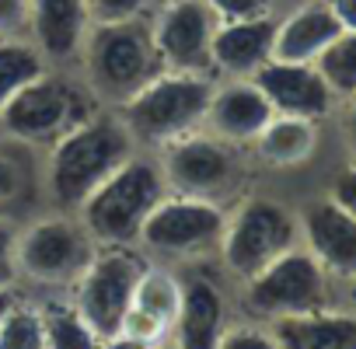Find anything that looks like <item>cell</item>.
Here are the masks:
<instances>
[{"label":"cell","instance_id":"32","mask_svg":"<svg viewBox=\"0 0 356 349\" xmlns=\"http://www.w3.org/2000/svg\"><path fill=\"white\" fill-rule=\"evenodd\" d=\"M332 200H335L342 210H349V213L356 217V164L346 168L339 179H335V186H332Z\"/></svg>","mask_w":356,"mask_h":349},{"label":"cell","instance_id":"1","mask_svg":"<svg viewBox=\"0 0 356 349\" xmlns=\"http://www.w3.org/2000/svg\"><path fill=\"white\" fill-rule=\"evenodd\" d=\"M77 60L84 67L88 91L98 102L126 105L164 70L150 32V11L122 22H91Z\"/></svg>","mask_w":356,"mask_h":349},{"label":"cell","instance_id":"37","mask_svg":"<svg viewBox=\"0 0 356 349\" xmlns=\"http://www.w3.org/2000/svg\"><path fill=\"white\" fill-rule=\"evenodd\" d=\"M18 304V297H15V290L8 286V283H0V321H4V314L11 311Z\"/></svg>","mask_w":356,"mask_h":349},{"label":"cell","instance_id":"12","mask_svg":"<svg viewBox=\"0 0 356 349\" xmlns=\"http://www.w3.org/2000/svg\"><path fill=\"white\" fill-rule=\"evenodd\" d=\"M164 182L171 193H182V196H210L220 186H227L231 171H234V157L227 150L224 140H217L213 133H189V136H178L171 143H164Z\"/></svg>","mask_w":356,"mask_h":349},{"label":"cell","instance_id":"2","mask_svg":"<svg viewBox=\"0 0 356 349\" xmlns=\"http://www.w3.org/2000/svg\"><path fill=\"white\" fill-rule=\"evenodd\" d=\"M136 154V140L119 112L88 115L53 143L49 154V193L60 206H81L115 168Z\"/></svg>","mask_w":356,"mask_h":349},{"label":"cell","instance_id":"15","mask_svg":"<svg viewBox=\"0 0 356 349\" xmlns=\"http://www.w3.org/2000/svg\"><path fill=\"white\" fill-rule=\"evenodd\" d=\"M304 238L307 252L318 259L325 273L339 279L356 276V217L342 210L332 196L304 210Z\"/></svg>","mask_w":356,"mask_h":349},{"label":"cell","instance_id":"28","mask_svg":"<svg viewBox=\"0 0 356 349\" xmlns=\"http://www.w3.org/2000/svg\"><path fill=\"white\" fill-rule=\"evenodd\" d=\"M217 349H283V346L276 342L273 332H259V328H224Z\"/></svg>","mask_w":356,"mask_h":349},{"label":"cell","instance_id":"26","mask_svg":"<svg viewBox=\"0 0 356 349\" xmlns=\"http://www.w3.org/2000/svg\"><path fill=\"white\" fill-rule=\"evenodd\" d=\"M0 349H46V321L39 307L15 304L0 321Z\"/></svg>","mask_w":356,"mask_h":349},{"label":"cell","instance_id":"21","mask_svg":"<svg viewBox=\"0 0 356 349\" xmlns=\"http://www.w3.org/2000/svg\"><path fill=\"white\" fill-rule=\"evenodd\" d=\"M283 349H356V314L311 311L280 318L273 328Z\"/></svg>","mask_w":356,"mask_h":349},{"label":"cell","instance_id":"31","mask_svg":"<svg viewBox=\"0 0 356 349\" xmlns=\"http://www.w3.org/2000/svg\"><path fill=\"white\" fill-rule=\"evenodd\" d=\"M25 193V168L18 157L0 150V203H11Z\"/></svg>","mask_w":356,"mask_h":349},{"label":"cell","instance_id":"24","mask_svg":"<svg viewBox=\"0 0 356 349\" xmlns=\"http://www.w3.org/2000/svg\"><path fill=\"white\" fill-rule=\"evenodd\" d=\"M42 321H46V349H102L105 342L74 307V300L42 307Z\"/></svg>","mask_w":356,"mask_h":349},{"label":"cell","instance_id":"38","mask_svg":"<svg viewBox=\"0 0 356 349\" xmlns=\"http://www.w3.org/2000/svg\"><path fill=\"white\" fill-rule=\"evenodd\" d=\"M349 297H353V304H356V276L349 279Z\"/></svg>","mask_w":356,"mask_h":349},{"label":"cell","instance_id":"34","mask_svg":"<svg viewBox=\"0 0 356 349\" xmlns=\"http://www.w3.org/2000/svg\"><path fill=\"white\" fill-rule=\"evenodd\" d=\"M325 4L332 8V15H335L339 29L356 35V0H325Z\"/></svg>","mask_w":356,"mask_h":349},{"label":"cell","instance_id":"3","mask_svg":"<svg viewBox=\"0 0 356 349\" xmlns=\"http://www.w3.org/2000/svg\"><path fill=\"white\" fill-rule=\"evenodd\" d=\"M168 193L171 189L164 182L161 164L133 154L77 206L81 224L98 245H129L140 238L143 220Z\"/></svg>","mask_w":356,"mask_h":349},{"label":"cell","instance_id":"9","mask_svg":"<svg viewBox=\"0 0 356 349\" xmlns=\"http://www.w3.org/2000/svg\"><path fill=\"white\" fill-rule=\"evenodd\" d=\"M220 18L207 0H161L150 8V32L164 70L213 74V32Z\"/></svg>","mask_w":356,"mask_h":349},{"label":"cell","instance_id":"8","mask_svg":"<svg viewBox=\"0 0 356 349\" xmlns=\"http://www.w3.org/2000/svg\"><path fill=\"white\" fill-rule=\"evenodd\" d=\"M245 307L259 318H293L325 307V269L311 252L290 248L262 273L245 279Z\"/></svg>","mask_w":356,"mask_h":349},{"label":"cell","instance_id":"4","mask_svg":"<svg viewBox=\"0 0 356 349\" xmlns=\"http://www.w3.org/2000/svg\"><path fill=\"white\" fill-rule=\"evenodd\" d=\"M213 84L217 81L210 74L161 70L126 105H119V115L136 143L164 147V143L189 136L203 126Z\"/></svg>","mask_w":356,"mask_h":349},{"label":"cell","instance_id":"13","mask_svg":"<svg viewBox=\"0 0 356 349\" xmlns=\"http://www.w3.org/2000/svg\"><path fill=\"white\" fill-rule=\"evenodd\" d=\"M273 105L252 77H234L227 84H213L207 105V126L224 143H255V136L273 119Z\"/></svg>","mask_w":356,"mask_h":349},{"label":"cell","instance_id":"17","mask_svg":"<svg viewBox=\"0 0 356 349\" xmlns=\"http://www.w3.org/2000/svg\"><path fill=\"white\" fill-rule=\"evenodd\" d=\"M178 307H182V283L164 269H143L119 332L147 346H161L168 332L175 328Z\"/></svg>","mask_w":356,"mask_h":349},{"label":"cell","instance_id":"7","mask_svg":"<svg viewBox=\"0 0 356 349\" xmlns=\"http://www.w3.org/2000/svg\"><path fill=\"white\" fill-rule=\"evenodd\" d=\"M293 238H297V224L280 203L245 200L238 206V213L224 224V234H220L217 248L224 255V266L234 276L252 279L269 262L286 255L293 248Z\"/></svg>","mask_w":356,"mask_h":349},{"label":"cell","instance_id":"11","mask_svg":"<svg viewBox=\"0 0 356 349\" xmlns=\"http://www.w3.org/2000/svg\"><path fill=\"white\" fill-rule=\"evenodd\" d=\"M224 210L203 196H182V193H168L150 217L140 227V238L147 248L164 252V255H200L207 248L220 245L224 234Z\"/></svg>","mask_w":356,"mask_h":349},{"label":"cell","instance_id":"20","mask_svg":"<svg viewBox=\"0 0 356 349\" xmlns=\"http://www.w3.org/2000/svg\"><path fill=\"white\" fill-rule=\"evenodd\" d=\"M175 349H217L224 335V297L213 279L182 283V307L175 318Z\"/></svg>","mask_w":356,"mask_h":349},{"label":"cell","instance_id":"10","mask_svg":"<svg viewBox=\"0 0 356 349\" xmlns=\"http://www.w3.org/2000/svg\"><path fill=\"white\" fill-rule=\"evenodd\" d=\"M84 102L88 98L81 95V88L42 74L8 102V108L0 112V126L29 143H56L63 133L91 115Z\"/></svg>","mask_w":356,"mask_h":349},{"label":"cell","instance_id":"18","mask_svg":"<svg viewBox=\"0 0 356 349\" xmlns=\"http://www.w3.org/2000/svg\"><path fill=\"white\" fill-rule=\"evenodd\" d=\"M273 39H276V18H238L220 22L213 32V70H224L231 77H252L259 67L273 60Z\"/></svg>","mask_w":356,"mask_h":349},{"label":"cell","instance_id":"6","mask_svg":"<svg viewBox=\"0 0 356 349\" xmlns=\"http://www.w3.org/2000/svg\"><path fill=\"white\" fill-rule=\"evenodd\" d=\"M143 269V259L129 245H105L95 252L91 266L74 283V307L102 339L119 335Z\"/></svg>","mask_w":356,"mask_h":349},{"label":"cell","instance_id":"30","mask_svg":"<svg viewBox=\"0 0 356 349\" xmlns=\"http://www.w3.org/2000/svg\"><path fill=\"white\" fill-rule=\"evenodd\" d=\"M220 22H238V18H259L273 11V0H207Z\"/></svg>","mask_w":356,"mask_h":349},{"label":"cell","instance_id":"35","mask_svg":"<svg viewBox=\"0 0 356 349\" xmlns=\"http://www.w3.org/2000/svg\"><path fill=\"white\" fill-rule=\"evenodd\" d=\"M102 349H154V346H147V342H140V339H133V335H108L105 342H102Z\"/></svg>","mask_w":356,"mask_h":349},{"label":"cell","instance_id":"40","mask_svg":"<svg viewBox=\"0 0 356 349\" xmlns=\"http://www.w3.org/2000/svg\"><path fill=\"white\" fill-rule=\"evenodd\" d=\"M154 4H161V0H154Z\"/></svg>","mask_w":356,"mask_h":349},{"label":"cell","instance_id":"23","mask_svg":"<svg viewBox=\"0 0 356 349\" xmlns=\"http://www.w3.org/2000/svg\"><path fill=\"white\" fill-rule=\"evenodd\" d=\"M46 74V56L35 49L32 39H0V112L8 102Z\"/></svg>","mask_w":356,"mask_h":349},{"label":"cell","instance_id":"29","mask_svg":"<svg viewBox=\"0 0 356 349\" xmlns=\"http://www.w3.org/2000/svg\"><path fill=\"white\" fill-rule=\"evenodd\" d=\"M0 39H29V0H0Z\"/></svg>","mask_w":356,"mask_h":349},{"label":"cell","instance_id":"5","mask_svg":"<svg viewBox=\"0 0 356 349\" xmlns=\"http://www.w3.org/2000/svg\"><path fill=\"white\" fill-rule=\"evenodd\" d=\"M98 241L81 220L49 217L15 238V269L46 286H74L91 266Z\"/></svg>","mask_w":356,"mask_h":349},{"label":"cell","instance_id":"25","mask_svg":"<svg viewBox=\"0 0 356 349\" xmlns=\"http://www.w3.org/2000/svg\"><path fill=\"white\" fill-rule=\"evenodd\" d=\"M318 74L332 88V95H356V35L342 32L318 60Z\"/></svg>","mask_w":356,"mask_h":349},{"label":"cell","instance_id":"14","mask_svg":"<svg viewBox=\"0 0 356 349\" xmlns=\"http://www.w3.org/2000/svg\"><path fill=\"white\" fill-rule=\"evenodd\" d=\"M252 81L262 88L269 98L273 112L280 115H304V119H321L332 108V88L318 74L314 63H283L269 60L252 74Z\"/></svg>","mask_w":356,"mask_h":349},{"label":"cell","instance_id":"27","mask_svg":"<svg viewBox=\"0 0 356 349\" xmlns=\"http://www.w3.org/2000/svg\"><path fill=\"white\" fill-rule=\"evenodd\" d=\"M91 22H122L154 8V0H84Z\"/></svg>","mask_w":356,"mask_h":349},{"label":"cell","instance_id":"22","mask_svg":"<svg viewBox=\"0 0 356 349\" xmlns=\"http://www.w3.org/2000/svg\"><path fill=\"white\" fill-rule=\"evenodd\" d=\"M255 147L262 154V161L276 164V168H293V164H304L314 147H318V129H314V119H304V115H273L266 122V129L255 136Z\"/></svg>","mask_w":356,"mask_h":349},{"label":"cell","instance_id":"36","mask_svg":"<svg viewBox=\"0 0 356 349\" xmlns=\"http://www.w3.org/2000/svg\"><path fill=\"white\" fill-rule=\"evenodd\" d=\"M349 115H346V136H349V150L356 157V95H349Z\"/></svg>","mask_w":356,"mask_h":349},{"label":"cell","instance_id":"33","mask_svg":"<svg viewBox=\"0 0 356 349\" xmlns=\"http://www.w3.org/2000/svg\"><path fill=\"white\" fill-rule=\"evenodd\" d=\"M15 238L18 231L8 220H0V283H8L15 276Z\"/></svg>","mask_w":356,"mask_h":349},{"label":"cell","instance_id":"39","mask_svg":"<svg viewBox=\"0 0 356 349\" xmlns=\"http://www.w3.org/2000/svg\"><path fill=\"white\" fill-rule=\"evenodd\" d=\"M154 349H175V342H161V346H154Z\"/></svg>","mask_w":356,"mask_h":349},{"label":"cell","instance_id":"19","mask_svg":"<svg viewBox=\"0 0 356 349\" xmlns=\"http://www.w3.org/2000/svg\"><path fill=\"white\" fill-rule=\"evenodd\" d=\"M342 35L332 8L325 0H307L293 8L283 22H276V39H273V60L283 63H314L335 39Z\"/></svg>","mask_w":356,"mask_h":349},{"label":"cell","instance_id":"16","mask_svg":"<svg viewBox=\"0 0 356 349\" xmlns=\"http://www.w3.org/2000/svg\"><path fill=\"white\" fill-rule=\"evenodd\" d=\"M91 29L84 0H29V39L46 63H74Z\"/></svg>","mask_w":356,"mask_h":349}]
</instances>
